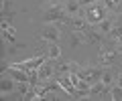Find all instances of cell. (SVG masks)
<instances>
[{"instance_id": "obj_11", "label": "cell", "mask_w": 122, "mask_h": 101, "mask_svg": "<svg viewBox=\"0 0 122 101\" xmlns=\"http://www.w3.org/2000/svg\"><path fill=\"white\" fill-rule=\"evenodd\" d=\"M112 39H116L118 40V36H122V18L120 20H114V24H112V28H110V32H108Z\"/></svg>"}, {"instance_id": "obj_21", "label": "cell", "mask_w": 122, "mask_h": 101, "mask_svg": "<svg viewBox=\"0 0 122 101\" xmlns=\"http://www.w3.org/2000/svg\"><path fill=\"white\" fill-rule=\"evenodd\" d=\"M116 85H118V87H120V89H122V73H120V75H118V79H116Z\"/></svg>"}, {"instance_id": "obj_1", "label": "cell", "mask_w": 122, "mask_h": 101, "mask_svg": "<svg viewBox=\"0 0 122 101\" xmlns=\"http://www.w3.org/2000/svg\"><path fill=\"white\" fill-rule=\"evenodd\" d=\"M106 14H108V8L104 6V2H96V4L83 6V10H81V16L90 22L92 26L100 24V22L106 18Z\"/></svg>"}, {"instance_id": "obj_19", "label": "cell", "mask_w": 122, "mask_h": 101, "mask_svg": "<svg viewBox=\"0 0 122 101\" xmlns=\"http://www.w3.org/2000/svg\"><path fill=\"white\" fill-rule=\"evenodd\" d=\"M102 2H104V6L108 8V12H110V10H114V8H116V4H114L112 0H102Z\"/></svg>"}, {"instance_id": "obj_23", "label": "cell", "mask_w": 122, "mask_h": 101, "mask_svg": "<svg viewBox=\"0 0 122 101\" xmlns=\"http://www.w3.org/2000/svg\"><path fill=\"white\" fill-rule=\"evenodd\" d=\"M112 2H114V4H116V6H118V4H120V2H122V0H112Z\"/></svg>"}, {"instance_id": "obj_9", "label": "cell", "mask_w": 122, "mask_h": 101, "mask_svg": "<svg viewBox=\"0 0 122 101\" xmlns=\"http://www.w3.org/2000/svg\"><path fill=\"white\" fill-rule=\"evenodd\" d=\"M106 89H108V87H106V85L102 83V81H96V83H92V85H90V91H87V95H90V97L102 95V93H104Z\"/></svg>"}, {"instance_id": "obj_5", "label": "cell", "mask_w": 122, "mask_h": 101, "mask_svg": "<svg viewBox=\"0 0 122 101\" xmlns=\"http://www.w3.org/2000/svg\"><path fill=\"white\" fill-rule=\"evenodd\" d=\"M59 36H61L59 28H57V26H53V24H47V26H45L43 31H41V39L49 40V43H57V40H59Z\"/></svg>"}, {"instance_id": "obj_13", "label": "cell", "mask_w": 122, "mask_h": 101, "mask_svg": "<svg viewBox=\"0 0 122 101\" xmlns=\"http://www.w3.org/2000/svg\"><path fill=\"white\" fill-rule=\"evenodd\" d=\"M112 24H114V18L106 16L104 20L100 22V24H96V26H98V32H110V28H112Z\"/></svg>"}, {"instance_id": "obj_3", "label": "cell", "mask_w": 122, "mask_h": 101, "mask_svg": "<svg viewBox=\"0 0 122 101\" xmlns=\"http://www.w3.org/2000/svg\"><path fill=\"white\" fill-rule=\"evenodd\" d=\"M8 75L12 77L16 83H29L30 81V75H29V71H25V69H18V67H12L10 65L8 67Z\"/></svg>"}, {"instance_id": "obj_14", "label": "cell", "mask_w": 122, "mask_h": 101, "mask_svg": "<svg viewBox=\"0 0 122 101\" xmlns=\"http://www.w3.org/2000/svg\"><path fill=\"white\" fill-rule=\"evenodd\" d=\"M47 57L49 59H59L61 57V48H59L57 43H51V47H49V51H47Z\"/></svg>"}, {"instance_id": "obj_17", "label": "cell", "mask_w": 122, "mask_h": 101, "mask_svg": "<svg viewBox=\"0 0 122 101\" xmlns=\"http://www.w3.org/2000/svg\"><path fill=\"white\" fill-rule=\"evenodd\" d=\"M4 39L8 40V43H14V28H12V26L4 28Z\"/></svg>"}, {"instance_id": "obj_4", "label": "cell", "mask_w": 122, "mask_h": 101, "mask_svg": "<svg viewBox=\"0 0 122 101\" xmlns=\"http://www.w3.org/2000/svg\"><path fill=\"white\" fill-rule=\"evenodd\" d=\"M77 75L81 77L83 81H87V83H96V81H100V77H102V71H98V69H79L77 71Z\"/></svg>"}, {"instance_id": "obj_16", "label": "cell", "mask_w": 122, "mask_h": 101, "mask_svg": "<svg viewBox=\"0 0 122 101\" xmlns=\"http://www.w3.org/2000/svg\"><path fill=\"white\" fill-rule=\"evenodd\" d=\"M0 89H2V93H10L14 89V79L10 77V79H4L2 83H0Z\"/></svg>"}, {"instance_id": "obj_22", "label": "cell", "mask_w": 122, "mask_h": 101, "mask_svg": "<svg viewBox=\"0 0 122 101\" xmlns=\"http://www.w3.org/2000/svg\"><path fill=\"white\" fill-rule=\"evenodd\" d=\"M118 47L122 48V36H118Z\"/></svg>"}, {"instance_id": "obj_8", "label": "cell", "mask_w": 122, "mask_h": 101, "mask_svg": "<svg viewBox=\"0 0 122 101\" xmlns=\"http://www.w3.org/2000/svg\"><path fill=\"white\" fill-rule=\"evenodd\" d=\"M90 26V22L86 20V18L79 14V16H73V20H71V28H73V32H79V31H86V28Z\"/></svg>"}, {"instance_id": "obj_10", "label": "cell", "mask_w": 122, "mask_h": 101, "mask_svg": "<svg viewBox=\"0 0 122 101\" xmlns=\"http://www.w3.org/2000/svg\"><path fill=\"white\" fill-rule=\"evenodd\" d=\"M114 79H116V77H114V73H112L110 69H104V71H102V77H100V81H102V83H104V85H106L108 89L112 87Z\"/></svg>"}, {"instance_id": "obj_12", "label": "cell", "mask_w": 122, "mask_h": 101, "mask_svg": "<svg viewBox=\"0 0 122 101\" xmlns=\"http://www.w3.org/2000/svg\"><path fill=\"white\" fill-rule=\"evenodd\" d=\"M114 59H116V53H114L112 48H108V51H104V53H102V65L110 67V65L114 63Z\"/></svg>"}, {"instance_id": "obj_6", "label": "cell", "mask_w": 122, "mask_h": 101, "mask_svg": "<svg viewBox=\"0 0 122 101\" xmlns=\"http://www.w3.org/2000/svg\"><path fill=\"white\" fill-rule=\"evenodd\" d=\"M63 10L67 12V16H79L81 10H83V6L79 4V0H65Z\"/></svg>"}, {"instance_id": "obj_7", "label": "cell", "mask_w": 122, "mask_h": 101, "mask_svg": "<svg viewBox=\"0 0 122 101\" xmlns=\"http://www.w3.org/2000/svg\"><path fill=\"white\" fill-rule=\"evenodd\" d=\"M37 77H39V83H47L53 77V65L51 63H43V65L37 69Z\"/></svg>"}, {"instance_id": "obj_2", "label": "cell", "mask_w": 122, "mask_h": 101, "mask_svg": "<svg viewBox=\"0 0 122 101\" xmlns=\"http://www.w3.org/2000/svg\"><path fill=\"white\" fill-rule=\"evenodd\" d=\"M65 16H67V12L63 10V6L51 8V10H47V14H45V22H47V24H51V22H63Z\"/></svg>"}, {"instance_id": "obj_18", "label": "cell", "mask_w": 122, "mask_h": 101, "mask_svg": "<svg viewBox=\"0 0 122 101\" xmlns=\"http://www.w3.org/2000/svg\"><path fill=\"white\" fill-rule=\"evenodd\" d=\"M59 73H61V75L71 73V63H63V65H59Z\"/></svg>"}, {"instance_id": "obj_20", "label": "cell", "mask_w": 122, "mask_h": 101, "mask_svg": "<svg viewBox=\"0 0 122 101\" xmlns=\"http://www.w3.org/2000/svg\"><path fill=\"white\" fill-rule=\"evenodd\" d=\"M98 0H79V4L81 6H90V4H96Z\"/></svg>"}, {"instance_id": "obj_15", "label": "cell", "mask_w": 122, "mask_h": 101, "mask_svg": "<svg viewBox=\"0 0 122 101\" xmlns=\"http://www.w3.org/2000/svg\"><path fill=\"white\" fill-rule=\"evenodd\" d=\"M108 91H110V99H114V101H120L122 99V89L118 87V85H112Z\"/></svg>"}]
</instances>
